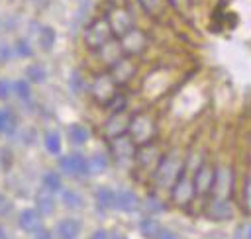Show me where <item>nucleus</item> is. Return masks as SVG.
<instances>
[{
  "label": "nucleus",
  "mask_w": 251,
  "mask_h": 239,
  "mask_svg": "<svg viewBox=\"0 0 251 239\" xmlns=\"http://www.w3.org/2000/svg\"><path fill=\"white\" fill-rule=\"evenodd\" d=\"M184 172V163L176 153L165 155L159 159L155 170H153V178L161 188H173V184L178 180V176Z\"/></svg>",
  "instance_id": "1"
},
{
  "label": "nucleus",
  "mask_w": 251,
  "mask_h": 239,
  "mask_svg": "<svg viewBox=\"0 0 251 239\" xmlns=\"http://www.w3.org/2000/svg\"><path fill=\"white\" fill-rule=\"evenodd\" d=\"M84 45L90 49V51H98L100 47H104L108 41H112L116 35L106 20V16H100L96 20H92L86 27H84Z\"/></svg>",
  "instance_id": "2"
},
{
  "label": "nucleus",
  "mask_w": 251,
  "mask_h": 239,
  "mask_svg": "<svg viewBox=\"0 0 251 239\" xmlns=\"http://www.w3.org/2000/svg\"><path fill=\"white\" fill-rule=\"evenodd\" d=\"M129 137L135 141V145H147V143H153L155 137H157V123L155 120L141 112V114H135L131 116V123H129Z\"/></svg>",
  "instance_id": "3"
},
{
  "label": "nucleus",
  "mask_w": 251,
  "mask_h": 239,
  "mask_svg": "<svg viewBox=\"0 0 251 239\" xmlns=\"http://www.w3.org/2000/svg\"><path fill=\"white\" fill-rule=\"evenodd\" d=\"M118 41H120V45H122L124 55H127V57H137V55L145 53V49H147V45H149L147 33H145L143 29H137L135 25H133L129 31H126L124 35H120Z\"/></svg>",
  "instance_id": "4"
},
{
  "label": "nucleus",
  "mask_w": 251,
  "mask_h": 239,
  "mask_svg": "<svg viewBox=\"0 0 251 239\" xmlns=\"http://www.w3.org/2000/svg\"><path fill=\"white\" fill-rule=\"evenodd\" d=\"M118 84L114 82V78L110 76V72H102V74H96L92 84H90V94L92 98L100 104V106H106L118 92Z\"/></svg>",
  "instance_id": "5"
},
{
  "label": "nucleus",
  "mask_w": 251,
  "mask_h": 239,
  "mask_svg": "<svg viewBox=\"0 0 251 239\" xmlns=\"http://www.w3.org/2000/svg\"><path fill=\"white\" fill-rule=\"evenodd\" d=\"M106 20H108L116 37L124 35L126 31H129L135 25L133 24V14L129 12L127 6H110V12L106 14Z\"/></svg>",
  "instance_id": "6"
},
{
  "label": "nucleus",
  "mask_w": 251,
  "mask_h": 239,
  "mask_svg": "<svg viewBox=\"0 0 251 239\" xmlns=\"http://www.w3.org/2000/svg\"><path fill=\"white\" fill-rule=\"evenodd\" d=\"M108 147H110L112 159H116L118 163L131 161V159H135V153H137V145L129 137V133H124V135L108 139Z\"/></svg>",
  "instance_id": "7"
},
{
  "label": "nucleus",
  "mask_w": 251,
  "mask_h": 239,
  "mask_svg": "<svg viewBox=\"0 0 251 239\" xmlns=\"http://www.w3.org/2000/svg\"><path fill=\"white\" fill-rule=\"evenodd\" d=\"M108 72H110V76L114 78V82H116L118 86H126V84L135 76L137 65H135L133 57L124 55V57H120L114 65L108 67Z\"/></svg>",
  "instance_id": "8"
},
{
  "label": "nucleus",
  "mask_w": 251,
  "mask_h": 239,
  "mask_svg": "<svg viewBox=\"0 0 251 239\" xmlns=\"http://www.w3.org/2000/svg\"><path fill=\"white\" fill-rule=\"evenodd\" d=\"M231 186H233V174H231V168H227V167L216 168L214 184H212V190H210L212 200H229Z\"/></svg>",
  "instance_id": "9"
},
{
  "label": "nucleus",
  "mask_w": 251,
  "mask_h": 239,
  "mask_svg": "<svg viewBox=\"0 0 251 239\" xmlns=\"http://www.w3.org/2000/svg\"><path fill=\"white\" fill-rule=\"evenodd\" d=\"M129 123H131V114H127V110L114 112V114H110V118L104 123V135L108 139L124 135L129 131Z\"/></svg>",
  "instance_id": "10"
},
{
  "label": "nucleus",
  "mask_w": 251,
  "mask_h": 239,
  "mask_svg": "<svg viewBox=\"0 0 251 239\" xmlns=\"http://www.w3.org/2000/svg\"><path fill=\"white\" fill-rule=\"evenodd\" d=\"M214 174H216V168L210 167L208 163H200V165L196 167L194 178H192L196 196H208V194H210L212 184H214Z\"/></svg>",
  "instance_id": "11"
},
{
  "label": "nucleus",
  "mask_w": 251,
  "mask_h": 239,
  "mask_svg": "<svg viewBox=\"0 0 251 239\" xmlns=\"http://www.w3.org/2000/svg\"><path fill=\"white\" fill-rule=\"evenodd\" d=\"M196 196V192H194V184H192V180L186 176V170L178 176V180L173 184V188H171V198H173V202L176 204V206H186V204H190V200Z\"/></svg>",
  "instance_id": "12"
},
{
  "label": "nucleus",
  "mask_w": 251,
  "mask_h": 239,
  "mask_svg": "<svg viewBox=\"0 0 251 239\" xmlns=\"http://www.w3.org/2000/svg\"><path fill=\"white\" fill-rule=\"evenodd\" d=\"M59 168L63 170V174L82 176V174H86V159L80 153L63 155V157H59Z\"/></svg>",
  "instance_id": "13"
},
{
  "label": "nucleus",
  "mask_w": 251,
  "mask_h": 239,
  "mask_svg": "<svg viewBox=\"0 0 251 239\" xmlns=\"http://www.w3.org/2000/svg\"><path fill=\"white\" fill-rule=\"evenodd\" d=\"M116 208L126 214H133L141 208V200L133 190L122 188V190H116Z\"/></svg>",
  "instance_id": "14"
},
{
  "label": "nucleus",
  "mask_w": 251,
  "mask_h": 239,
  "mask_svg": "<svg viewBox=\"0 0 251 239\" xmlns=\"http://www.w3.org/2000/svg\"><path fill=\"white\" fill-rule=\"evenodd\" d=\"M159 159H161V157H159V151H157V147H155V141L137 147L135 161H137V165H139L141 168H151V170H155Z\"/></svg>",
  "instance_id": "15"
},
{
  "label": "nucleus",
  "mask_w": 251,
  "mask_h": 239,
  "mask_svg": "<svg viewBox=\"0 0 251 239\" xmlns=\"http://www.w3.org/2000/svg\"><path fill=\"white\" fill-rule=\"evenodd\" d=\"M18 225H20L24 231L33 233V231H37L39 227H43L41 214H39L37 210L25 208V210H22V212H20V215H18Z\"/></svg>",
  "instance_id": "16"
},
{
  "label": "nucleus",
  "mask_w": 251,
  "mask_h": 239,
  "mask_svg": "<svg viewBox=\"0 0 251 239\" xmlns=\"http://www.w3.org/2000/svg\"><path fill=\"white\" fill-rule=\"evenodd\" d=\"M80 229H82V225L76 217H65L57 223V237L59 239H78Z\"/></svg>",
  "instance_id": "17"
},
{
  "label": "nucleus",
  "mask_w": 251,
  "mask_h": 239,
  "mask_svg": "<svg viewBox=\"0 0 251 239\" xmlns=\"http://www.w3.org/2000/svg\"><path fill=\"white\" fill-rule=\"evenodd\" d=\"M206 214L212 219H229L233 215V208H231L229 200H212Z\"/></svg>",
  "instance_id": "18"
},
{
  "label": "nucleus",
  "mask_w": 251,
  "mask_h": 239,
  "mask_svg": "<svg viewBox=\"0 0 251 239\" xmlns=\"http://www.w3.org/2000/svg\"><path fill=\"white\" fill-rule=\"evenodd\" d=\"M98 55L102 57V61H104L108 67L114 65L120 57H124V51H122V45H120L118 37H114V39L108 41L104 47H100V49H98Z\"/></svg>",
  "instance_id": "19"
},
{
  "label": "nucleus",
  "mask_w": 251,
  "mask_h": 239,
  "mask_svg": "<svg viewBox=\"0 0 251 239\" xmlns=\"http://www.w3.org/2000/svg\"><path fill=\"white\" fill-rule=\"evenodd\" d=\"M35 210L41 214V215H49L55 212V198H53V192L47 190V188H41L37 194H35Z\"/></svg>",
  "instance_id": "20"
},
{
  "label": "nucleus",
  "mask_w": 251,
  "mask_h": 239,
  "mask_svg": "<svg viewBox=\"0 0 251 239\" xmlns=\"http://www.w3.org/2000/svg\"><path fill=\"white\" fill-rule=\"evenodd\" d=\"M55 41H57V33L51 25H41L39 27V33H37V43L43 51H51L55 47Z\"/></svg>",
  "instance_id": "21"
},
{
  "label": "nucleus",
  "mask_w": 251,
  "mask_h": 239,
  "mask_svg": "<svg viewBox=\"0 0 251 239\" xmlns=\"http://www.w3.org/2000/svg\"><path fill=\"white\" fill-rule=\"evenodd\" d=\"M67 137H69V141L73 145H84L88 141L90 133L82 123H71L69 129H67Z\"/></svg>",
  "instance_id": "22"
},
{
  "label": "nucleus",
  "mask_w": 251,
  "mask_h": 239,
  "mask_svg": "<svg viewBox=\"0 0 251 239\" xmlns=\"http://www.w3.org/2000/svg\"><path fill=\"white\" fill-rule=\"evenodd\" d=\"M108 168V157L106 155H92L86 159V174H102Z\"/></svg>",
  "instance_id": "23"
},
{
  "label": "nucleus",
  "mask_w": 251,
  "mask_h": 239,
  "mask_svg": "<svg viewBox=\"0 0 251 239\" xmlns=\"http://www.w3.org/2000/svg\"><path fill=\"white\" fill-rule=\"evenodd\" d=\"M163 227H161V223L155 219V217H143L141 221H139V231L143 233V237H147V239H157V235H159V231H161Z\"/></svg>",
  "instance_id": "24"
},
{
  "label": "nucleus",
  "mask_w": 251,
  "mask_h": 239,
  "mask_svg": "<svg viewBox=\"0 0 251 239\" xmlns=\"http://www.w3.org/2000/svg\"><path fill=\"white\" fill-rule=\"evenodd\" d=\"M25 78L31 82V84H41L45 82L47 78V69L41 65V63H33L25 69Z\"/></svg>",
  "instance_id": "25"
},
{
  "label": "nucleus",
  "mask_w": 251,
  "mask_h": 239,
  "mask_svg": "<svg viewBox=\"0 0 251 239\" xmlns=\"http://www.w3.org/2000/svg\"><path fill=\"white\" fill-rule=\"evenodd\" d=\"M96 200L102 208L112 210V208H116V190H112L108 186H100L96 190Z\"/></svg>",
  "instance_id": "26"
},
{
  "label": "nucleus",
  "mask_w": 251,
  "mask_h": 239,
  "mask_svg": "<svg viewBox=\"0 0 251 239\" xmlns=\"http://www.w3.org/2000/svg\"><path fill=\"white\" fill-rule=\"evenodd\" d=\"M61 200L67 208L71 210H78V208H84V200L78 192L75 190H69V188H61Z\"/></svg>",
  "instance_id": "27"
},
{
  "label": "nucleus",
  "mask_w": 251,
  "mask_h": 239,
  "mask_svg": "<svg viewBox=\"0 0 251 239\" xmlns=\"http://www.w3.org/2000/svg\"><path fill=\"white\" fill-rule=\"evenodd\" d=\"M41 182H43V188H47V190H51V192H61V188H63V180H61V174H59L57 170H47V172H43Z\"/></svg>",
  "instance_id": "28"
},
{
  "label": "nucleus",
  "mask_w": 251,
  "mask_h": 239,
  "mask_svg": "<svg viewBox=\"0 0 251 239\" xmlns=\"http://www.w3.org/2000/svg\"><path fill=\"white\" fill-rule=\"evenodd\" d=\"M43 147H45L47 153L59 155L61 153V135L57 131H47L43 135Z\"/></svg>",
  "instance_id": "29"
},
{
  "label": "nucleus",
  "mask_w": 251,
  "mask_h": 239,
  "mask_svg": "<svg viewBox=\"0 0 251 239\" xmlns=\"http://www.w3.org/2000/svg\"><path fill=\"white\" fill-rule=\"evenodd\" d=\"M14 129H16V116H14L10 110L2 108V110H0V133L12 135Z\"/></svg>",
  "instance_id": "30"
},
{
  "label": "nucleus",
  "mask_w": 251,
  "mask_h": 239,
  "mask_svg": "<svg viewBox=\"0 0 251 239\" xmlns=\"http://www.w3.org/2000/svg\"><path fill=\"white\" fill-rule=\"evenodd\" d=\"M12 90L20 100H29L31 98V82L27 78H20L12 82Z\"/></svg>",
  "instance_id": "31"
},
{
  "label": "nucleus",
  "mask_w": 251,
  "mask_h": 239,
  "mask_svg": "<svg viewBox=\"0 0 251 239\" xmlns=\"http://www.w3.org/2000/svg\"><path fill=\"white\" fill-rule=\"evenodd\" d=\"M110 114H114V112H122V110H127V98L122 94V92H116V96L104 106Z\"/></svg>",
  "instance_id": "32"
},
{
  "label": "nucleus",
  "mask_w": 251,
  "mask_h": 239,
  "mask_svg": "<svg viewBox=\"0 0 251 239\" xmlns=\"http://www.w3.org/2000/svg\"><path fill=\"white\" fill-rule=\"evenodd\" d=\"M137 2H139V6L143 8V12L149 14V16L161 14V10H163V6H165V0H137Z\"/></svg>",
  "instance_id": "33"
},
{
  "label": "nucleus",
  "mask_w": 251,
  "mask_h": 239,
  "mask_svg": "<svg viewBox=\"0 0 251 239\" xmlns=\"http://www.w3.org/2000/svg\"><path fill=\"white\" fill-rule=\"evenodd\" d=\"M14 53L20 55V57H31L33 55V49H31V45H29L27 39H18L14 43Z\"/></svg>",
  "instance_id": "34"
},
{
  "label": "nucleus",
  "mask_w": 251,
  "mask_h": 239,
  "mask_svg": "<svg viewBox=\"0 0 251 239\" xmlns=\"http://www.w3.org/2000/svg\"><path fill=\"white\" fill-rule=\"evenodd\" d=\"M241 198H243V208H245V212L251 214V176H247V180H245V184H243V194H241Z\"/></svg>",
  "instance_id": "35"
},
{
  "label": "nucleus",
  "mask_w": 251,
  "mask_h": 239,
  "mask_svg": "<svg viewBox=\"0 0 251 239\" xmlns=\"http://www.w3.org/2000/svg\"><path fill=\"white\" fill-rule=\"evenodd\" d=\"M145 206H147V210H149V212H153V214H155V212H163V210H165V206L161 204V200H157V198H153V196H149V198L145 200Z\"/></svg>",
  "instance_id": "36"
},
{
  "label": "nucleus",
  "mask_w": 251,
  "mask_h": 239,
  "mask_svg": "<svg viewBox=\"0 0 251 239\" xmlns=\"http://www.w3.org/2000/svg\"><path fill=\"white\" fill-rule=\"evenodd\" d=\"M71 86H73V92L75 94H78L80 90H82V76H80V72H73L71 74Z\"/></svg>",
  "instance_id": "37"
},
{
  "label": "nucleus",
  "mask_w": 251,
  "mask_h": 239,
  "mask_svg": "<svg viewBox=\"0 0 251 239\" xmlns=\"http://www.w3.org/2000/svg\"><path fill=\"white\" fill-rule=\"evenodd\" d=\"M14 90H12V82H8V80H0V100H8L10 98V94H12Z\"/></svg>",
  "instance_id": "38"
},
{
  "label": "nucleus",
  "mask_w": 251,
  "mask_h": 239,
  "mask_svg": "<svg viewBox=\"0 0 251 239\" xmlns=\"http://www.w3.org/2000/svg\"><path fill=\"white\" fill-rule=\"evenodd\" d=\"M10 212H12V204H10V200L0 192V217L8 215Z\"/></svg>",
  "instance_id": "39"
},
{
  "label": "nucleus",
  "mask_w": 251,
  "mask_h": 239,
  "mask_svg": "<svg viewBox=\"0 0 251 239\" xmlns=\"http://www.w3.org/2000/svg\"><path fill=\"white\" fill-rule=\"evenodd\" d=\"M33 239H53V237H51V231L49 229L39 227L37 231H33Z\"/></svg>",
  "instance_id": "40"
},
{
  "label": "nucleus",
  "mask_w": 251,
  "mask_h": 239,
  "mask_svg": "<svg viewBox=\"0 0 251 239\" xmlns=\"http://www.w3.org/2000/svg\"><path fill=\"white\" fill-rule=\"evenodd\" d=\"M157 239H178V235L175 233V231H171V229H161L159 231V235H157Z\"/></svg>",
  "instance_id": "41"
},
{
  "label": "nucleus",
  "mask_w": 251,
  "mask_h": 239,
  "mask_svg": "<svg viewBox=\"0 0 251 239\" xmlns=\"http://www.w3.org/2000/svg\"><path fill=\"white\" fill-rule=\"evenodd\" d=\"M12 53H14V49H10L8 45H0V59L2 61H8L12 57Z\"/></svg>",
  "instance_id": "42"
},
{
  "label": "nucleus",
  "mask_w": 251,
  "mask_h": 239,
  "mask_svg": "<svg viewBox=\"0 0 251 239\" xmlns=\"http://www.w3.org/2000/svg\"><path fill=\"white\" fill-rule=\"evenodd\" d=\"M88 239H110V235H108V231H104V229H96Z\"/></svg>",
  "instance_id": "43"
},
{
  "label": "nucleus",
  "mask_w": 251,
  "mask_h": 239,
  "mask_svg": "<svg viewBox=\"0 0 251 239\" xmlns=\"http://www.w3.org/2000/svg\"><path fill=\"white\" fill-rule=\"evenodd\" d=\"M0 239H12V235L6 231V227H2L0 225Z\"/></svg>",
  "instance_id": "44"
},
{
  "label": "nucleus",
  "mask_w": 251,
  "mask_h": 239,
  "mask_svg": "<svg viewBox=\"0 0 251 239\" xmlns=\"http://www.w3.org/2000/svg\"><path fill=\"white\" fill-rule=\"evenodd\" d=\"M110 6H127V0H108Z\"/></svg>",
  "instance_id": "45"
},
{
  "label": "nucleus",
  "mask_w": 251,
  "mask_h": 239,
  "mask_svg": "<svg viewBox=\"0 0 251 239\" xmlns=\"http://www.w3.org/2000/svg\"><path fill=\"white\" fill-rule=\"evenodd\" d=\"M243 231H245V239H251V223L243 225Z\"/></svg>",
  "instance_id": "46"
},
{
  "label": "nucleus",
  "mask_w": 251,
  "mask_h": 239,
  "mask_svg": "<svg viewBox=\"0 0 251 239\" xmlns=\"http://www.w3.org/2000/svg\"><path fill=\"white\" fill-rule=\"evenodd\" d=\"M110 239H126V237L120 235V233H114V235H110Z\"/></svg>",
  "instance_id": "47"
}]
</instances>
